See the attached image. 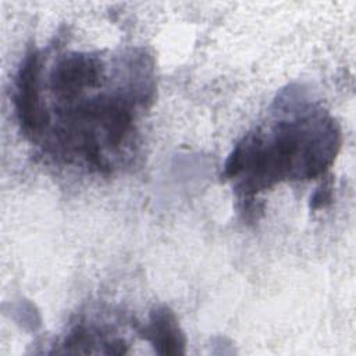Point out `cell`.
Instances as JSON below:
<instances>
[{"label": "cell", "instance_id": "obj_1", "mask_svg": "<svg viewBox=\"0 0 356 356\" xmlns=\"http://www.w3.org/2000/svg\"><path fill=\"white\" fill-rule=\"evenodd\" d=\"M339 132L331 120L307 118L280 122L267 140L250 135L229 154L224 177L245 175L241 193L253 196L282 178H314L335 157Z\"/></svg>", "mask_w": 356, "mask_h": 356}, {"label": "cell", "instance_id": "obj_2", "mask_svg": "<svg viewBox=\"0 0 356 356\" xmlns=\"http://www.w3.org/2000/svg\"><path fill=\"white\" fill-rule=\"evenodd\" d=\"M39 54L31 50L21 64L15 83V110L25 135H35L43 124L39 107Z\"/></svg>", "mask_w": 356, "mask_h": 356}, {"label": "cell", "instance_id": "obj_3", "mask_svg": "<svg viewBox=\"0 0 356 356\" xmlns=\"http://www.w3.org/2000/svg\"><path fill=\"white\" fill-rule=\"evenodd\" d=\"M102 64L83 54L63 60L51 74V88L64 97H72L85 88L95 86L102 75Z\"/></svg>", "mask_w": 356, "mask_h": 356}, {"label": "cell", "instance_id": "obj_4", "mask_svg": "<svg viewBox=\"0 0 356 356\" xmlns=\"http://www.w3.org/2000/svg\"><path fill=\"white\" fill-rule=\"evenodd\" d=\"M145 338L160 355L185 353V335L175 314L165 306L152 312L149 325L145 328Z\"/></svg>", "mask_w": 356, "mask_h": 356}, {"label": "cell", "instance_id": "obj_5", "mask_svg": "<svg viewBox=\"0 0 356 356\" xmlns=\"http://www.w3.org/2000/svg\"><path fill=\"white\" fill-rule=\"evenodd\" d=\"M330 197H331L330 188H325V186L320 188V189L314 193V196H313V199H312V207H313V209L323 207V206L325 204V202L330 200Z\"/></svg>", "mask_w": 356, "mask_h": 356}, {"label": "cell", "instance_id": "obj_6", "mask_svg": "<svg viewBox=\"0 0 356 356\" xmlns=\"http://www.w3.org/2000/svg\"><path fill=\"white\" fill-rule=\"evenodd\" d=\"M107 346L108 349L106 350V353L108 355H122L127 352V345L122 339H114Z\"/></svg>", "mask_w": 356, "mask_h": 356}]
</instances>
